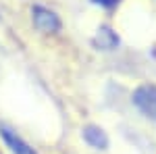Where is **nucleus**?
Segmentation results:
<instances>
[{
  "label": "nucleus",
  "instance_id": "39448f33",
  "mask_svg": "<svg viewBox=\"0 0 156 154\" xmlns=\"http://www.w3.org/2000/svg\"><path fill=\"white\" fill-rule=\"evenodd\" d=\"M119 36H117V31H112V27H108V25H100L96 31V36H94V46L98 50H115V48L119 46Z\"/></svg>",
  "mask_w": 156,
  "mask_h": 154
},
{
  "label": "nucleus",
  "instance_id": "f03ea898",
  "mask_svg": "<svg viewBox=\"0 0 156 154\" xmlns=\"http://www.w3.org/2000/svg\"><path fill=\"white\" fill-rule=\"evenodd\" d=\"M131 102L142 115H146V117H150V119H156V85L154 83H142V85H137L133 90Z\"/></svg>",
  "mask_w": 156,
  "mask_h": 154
},
{
  "label": "nucleus",
  "instance_id": "f257e3e1",
  "mask_svg": "<svg viewBox=\"0 0 156 154\" xmlns=\"http://www.w3.org/2000/svg\"><path fill=\"white\" fill-rule=\"evenodd\" d=\"M31 23L42 34H58L60 29H62L60 17L52 9L42 6V4H34L31 6Z\"/></svg>",
  "mask_w": 156,
  "mask_h": 154
},
{
  "label": "nucleus",
  "instance_id": "20e7f679",
  "mask_svg": "<svg viewBox=\"0 0 156 154\" xmlns=\"http://www.w3.org/2000/svg\"><path fill=\"white\" fill-rule=\"evenodd\" d=\"M81 138H83V142L87 144L90 148H94V150H106L108 146H110L108 133L102 129L100 125H96V123H87V125H83Z\"/></svg>",
  "mask_w": 156,
  "mask_h": 154
},
{
  "label": "nucleus",
  "instance_id": "423d86ee",
  "mask_svg": "<svg viewBox=\"0 0 156 154\" xmlns=\"http://www.w3.org/2000/svg\"><path fill=\"white\" fill-rule=\"evenodd\" d=\"M94 4L98 6H102V9H115V6H119L121 0H92Z\"/></svg>",
  "mask_w": 156,
  "mask_h": 154
},
{
  "label": "nucleus",
  "instance_id": "7ed1b4c3",
  "mask_svg": "<svg viewBox=\"0 0 156 154\" xmlns=\"http://www.w3.org/2000/svg\"><path fill=\"white\" fill-rule=\"evenodd\" d=\"M0 138H2V142L6 144V148H9L12 154H37L36 148L27 142V140H23V138L12 129V127H9V125H0Z\"/></svg>",
  "mask_w": 156,
  "mask_h": 154
}]
</instances>
